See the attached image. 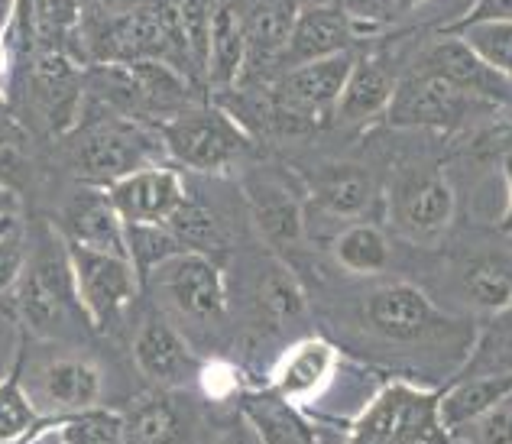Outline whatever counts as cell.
I'll list each match as a JSON object with an SVG mask.
<instances>
[{"mask_svg": "<svg viewBox=\"0 0 512 444\" xmlns=\"http://www.w3.org/2000/svg\"><path fill=\"white\" fill-rule=\"evenodd\" d=\"M13 305L23 325L36 331L39 338H72L78 328H91L78 305L69 250L59 231L43 227L26 257V269L20 282L13 286Z\"/></svg>", "mask_w": 512, "mask_h": 444, "instance_id": "obj_1", "label": "cell"}, {"mask_svg": "<svg viewBox=\"0 0 512 444\" xmlns=\"http://www.w3.org/2000/svg\"><path fill=\"white\" fill-rule=\"evenodd\" d=\"M91 78L94 82H85V94L91 91L117 117H150L163 124L172 114H179L182 107L195 104L185 75L159 59L104 62L94 69Z\"/></svg>", "mask_w": 512, "mask_h": 444, "instance_id": "obj_2", "label": "cell"}, {"mask_svg": "<svg viewBox=\"0 0 512 444\" xmlns=\"http://www.w3.org/2000/svg\"><path fill=\"white\" fill-rule=\"evenodd\" d=\"M156 156H166L159 133L153 137V130L117 114L98 120V124H88L82 130H72L69 153H65L75 176L85 185H98V188L114 185L117 179H124L143 166H156L159 163Z\"/></svg>", "mask_w": 512, "mask_h": 444, "instance_id": "obj_3", "label": "cell"}, {"mask_svg": "<svg viewBox=\"0 0 512 444\" xmlns=\"http://www.w3.org/2000/svg\"><path fill=\"white\" fill-rule=\"evenodd\" d=\"M166 156L198 172H224L250 150V133L211 104H188L159 124Z\"/></svg>", "mask_w": 512, "mask_h": 444, "instance_id": "obj_4", "label": "cell"}, {"mask_svg": "<svg viewBox=\"0 0 512 444\" xmlns=\"http://www.w3.org/2000/svg\"><path fill=\"white\" fill-rule=\"evenodd\" d=\"M438 396L412 386H386L350 428L347 444H444L438 425Z\"/></svg>", "mask_w": 512, "mask_h": 444, "instance_id": "obj_5", "label": "cell"}, {"mask_svg": "<svg viewBox=\"0 0 512 444\" xmlns=\"http://www.w3.org/2000/svg\"><path fill=\"white\" fill-rule=\"evenodd\" d=\"M65 250H69L75 295L88 318V325L94 331L114 328L120 315L130 308V302L137 299V289H140L137 269H133V263L127 257L75 247L69 240H65Z\"/></svg>", "mask_w": 512, "mask_h": 444, "instance_id": "obj_6", "label": "cell"}, {"mask_svg": "<svg viewBox=\"0 0 512 444\" xmlns=\"http://www.w3.org/2000/svg\"><path fill=\"white\" fill-rule=\"evenodd\" d=\"M477 98H470L457 85H451L441 72L431 69L428 62L415 65V69L396 82L393 101L386 107V117L393 127L409 130H454Z\"/></svg>", "mask_w": 512, "mask_h": 444, "instance_id": "obj_7", "label": "cell"}, {"mask_svg": "<svg viewBox=\"0 0 512 444\" xmlns=\"http://www.w3.org/2000/svg\"><path fill=\"white\" fill-rule=\"evenodd\" d=\"M23 386L39 412H52V419H59L98 406L104 367L82 351H65L39 360L33 370H23Z\"/></svg>", "mask_w": 512, "mask_h": 444, "instance_id": "obj_8", "label": "cell"}, {"mask_svg": "<svg viewBox=\"0 0 512 444\" xmlns=\"http://www.w3.org/2000/svg\"><path fill=\"white\" fill-rule=\"evenodd\" d=\"M146 279H153L156 292L163 295L172 312L188 321L211 325L227 308V289L218 263L205 253H175L159 263Z\"/></svg>", "mask_w": 512, "mask_h": 444, "instance_id": "obj_9", "label": "cell"}, {"mask_svg": "<svg viewBox=\"0 0 512 444\" xmlns=\"http://www.w3.org/2000/svg\"><path fill=\"white\" fill-rule=\"evenodd\" d=\"M354 62V52H338V56L328 59L289 65L276 85V111L295 120V124H315L318 117L331 114L341 101Z\"/></svg>", "mask_w": 512, "mask_h": 444, "instance_id": "obj_10", "label": "cell"}, {"mask_svg": "<svg viewBox=\"0 0 512 444\" xmlns=\"http://www.w3.org/2000/svg\"><path fill=\"white\" fill-rule=\"evenodd\" d=\"M389 208L402 234L435 244L454 221V188L441 169H409L393 182Z\"/></svg>", "mask_w": 512, "mask_h": 444, "instance_id": "obj_11", "label": "cell"}, {"mask_svg": "<svg viewBox=\"0 0 512 444\" xmlns=\"http://www.w3.org/2000/svg\"><path fill=\"white\" fill-rule=\"evenodd\" d=\"M363 325L383 341L415 344L431 338L444 325V318L419 286H412V282H389V286H380L367 295V302H363Z\"/></svg>", "mask_w": 512, "mask_h": 444, "instance_id": "obj_12", "label": "cell"}, {"mask_svg": "<svg viewBox=\"0 0 512 444\" xmlns=\"http://www.w3.org/2000/svg\"><path fill=\"white\" fill-rule=\"evenodd\" d=\"M104 192L127 227L169 224L172 214L188 201L182 176L163 163L130 172V176L107 185Z\"/></svg>", "mask_w": 512, "mask_h": 444, "instance_id": "obj_13", "label": "cell"}, {"mask_svg": "<svg viewBox=\"0 0 512 444\" xmlns=\"http://www.w3.org/2000/svg\"><path fill=\"white\" fill-rule=\"evenodd\" d=\"M133 363L159 389H182L198 380L201 363L195 360L185 334L163 312H150L133 338Z\"/></svg>", "mask_w": 512, "mask_h": 444, "instance_id": "obj_14", "label": "cell"}, {"mask_svg": "<svg viewBox=\"0 0 512 444\" xmlns=\"http://www.w3.org/2000/svg\"><path fill=\"white\" fill-rule=\"evenodd\" d=\"M59 234L75 247L127 257V224L120 221L111 198L98 185H82L78 192H72V198L62 205Z\"/></svg>", "mask_w": 512, "mask_h": 444, "instance_id": "obj_15", "label": "cell"}, {"mask_svg": "<svg viewBox=\"0 0 512 444\" xmlns=\"http://www.w3.org/2000/svg\"><path fill=\"white\" fill-rule=\"evenodd\" d=\"M33 101L52 133H69L85 101V75L59 49H43L33 62Z\"/></svg>", "mask_w": 512, "mask_h": 444, "instance_id": "obj_16", "label": "cell"}, {"mask_svg": "<svg viewBox=\"0 0 512 444\" xmlns=\"http://www.w3.org/2000/svg\"><path fill=\"white\" fill-rule=\"evenodd\" d=\"M334 370H338V351L321 338H305L279 357L269 383H273V393L279 399L302 406L328 386Z\"/></svg>", "mask_w": 512, "mask_h": 444, "instance_id": "obj_17", "label": "cell"}, {"mask_svg": "<svg viewBox=\"0 0 512 444\" xmlns=\"http://www.w3.org/2000/svg\"><path fill=\"white\" fill-rule=\"evenodd\" d=\"M422 62H428L431 69L441 72L451 85H457L464 94H470V98H477L480 104H503L509 98L506 78L496 75L490 65L454 33L438 39V43L425 52Z\"/></svg>", "mask_w": 512, "mask_h": 444, "instance_id": "obj_18", "label": "cell"}, {"mask_svg": "<svg viewBox=\"0 0 512 444\" xmlns=\"http://www.w3.org/2000/svg\"><path fill=\"white\" fill-rule=\"evenodd\" d=\"M247 205L256 231L273 250H292L305 237L302 205L282 182L269 176H253L247 182Z\"/></svg>", "mask_w": 512, "mask_h": 444, "instance_id": "obj_19", "label": "cell"}, {"mask_svg": "<svg viewBox=\"0 0 512 444\" xmlns=\"http://www.w3.org/2000/svg\"><path fill=\"white\" fill-rule=\"evenodd\" d=\"M354 26L344 17L341 10L334 7H308L295 13L292 33L286 52H282V65H302L312 59H328L338 56V52H350L354 43Z\"/></svg>", "mask_w": 512, "mask_h": 444, "instance_id": "obj_20", "label": "cell"}, {"mask_svg": "<svg viewBox=\"0 0 512 444\" xmlns=\"http://www.w3.org/2000/svg\"><path fill=\"white\" fill-rule=\"evenodd\" d=\"M506 399H512V370L467 376V380L454 383L448 393L438 396L435 415H438L441 432L451 435L457 428L483 419V415L493 412L496 406H503Z\"/></svg>", "mask_w": 512, "mask_h": 444, "instance_id": "obj_21", "label": "cell"}, {"mask_svg": "<svg viewBox=\"0 0 512 444\" xmlns=\"http://www.w3.org/2000/svg\"><path fill=\"white\" fill-rule=\"evenodd\" d=\"M247 72V30L244 17L231 4H218L211 17L208 56H205V82L214 91L234 88Z\"/></svg>", "mask_w": 512, "mask_h": 444, "instance_id": "obj_22", "label": "cell"}, {"mask_svg": "<svg viewBox=\"0 0 512 444\" xmlns=\"http://www.w3.org/2000/svg\"><path fill=\"white\" fill-rule=\"evenodd\" d=\"M192 438V415L175 396L146 393L124 415L127 444H188Z\"/></svg>", "mask_w": 512, "mask_h": 444, "instance_id": "obj_23", "label": "cell"}, {"mask_svg": "<svg viewBox=\"0 0 512 444\" xmlns=\"http://www.w3.org/2000/svg\"><path fill=\"white\" fill-rule=\"evenodd\" d=\"M244 422L250 425L256 444H325L302 409L279 399L273 389L244 399Z\"/></svg>", "mask_w": 512, "mask_h": 444, "instance_id": "obj_24", "label": "cell"}, {"mask_svg": "<svg viewBox=\"0 0 512 444\" xmlns=\"http://www.w3.org/2000/svg\"><path fill=\"white\" fill-rule=\"evenodd\" d=\"M396 91V75L383 59H357L350 78L341 91V101L334 107L341 124H363L376 114H386Z\"/></svg>", "mask_w": 512, "mask_h": 444, "instance_id": "obj_25", "label": "cell"}, {"mask_svg": "<svg viewBox=\"0 0 512 444\" xmlns=\"http://www.w3.org/2000/svg\"><path fill=\"white\" fill-rule=\"evenodd\" d=\"M315 205L334 218H360L373 205V176L354 163L325 166L312 179Z\"/></svg>", "mask_w": 512, "mask_h": 444, "instance_id": "obj_26", "label": "cell"}, {"mask_svg": "<svg viewBox=\"0 0 512 444\" xmlns=\"http://www.w3.org/2000/svg\"><path fill=\"white\" fill-rule=\"evenodd\" d=\"M295 23L292 0H269L250 20H244L247 30V69H266L269 62H282L289 33Z\"/></svg>", "mask_w": 512, "mask_h": 444, "instance_id": "obj_27", "label": "cell"}, {"mask_svg": "<svg viewBox=\"0 0 512 444\" xmlns=\"http://www.w3.org/2000/svg\"><path fill=\"white\" fill-rule=\"evenodd\" d=\"M305 315V292L286 266H269L256 282V321L266 331L286 328L302 321Z\"/></svg>", "mask_w": 512, "mask_h": 444, "instance_id": "obj_28", "label": "cell"}, {"mask_svg": "<svg viewBox=\"0 0 512 444\" xmlns=\"http://www.w3.org/2000/svg\"><path fill=\"white\" fill-rule=\"evenodd\" d=\"M23 363L26 347L20 344L10 373L0 380V444H23L39 425V409L33 406V399L23 386Z\"/></svg>", "mask_w": 512, "mask_h": 444, "instance_id": "obj_29", "label": "cell"}, {"mask_svg": "<svg viewBox=\"0 0 512 444\" xmlns=\"http://www.w3.org/2000/svg\"><path fill=\"white\" fill-rule=\"evenodd\" d=\"M334 260H338L347 273L376 276L389 266V240L380 227L354 224L334 240Z\"/></svg>", "mask_w": 512, "mask_h": 444, "instance_id": "obj_30", "label": "cell"}, {"mask_svg": "<svg viewBox=\"0 0 512 444\" xmlns=\"http://www.w3.org/2000/svg\"><path fill=\"white\" fill-rule=\"evenodd\" d=\"M52 425L56 444H127L124 441V415L104 406L59 415Z\"/></svg>", "mask_w": 512, "mask_h": 444, "instance_id": "obj_31", "label": "cell"}, {"mask_svg": "<svg viewBox=\"0 0 512 444\" xmlns=\"http://www.w3.org/2000/svg\"><path fill=\"white\" fill-rule=\"evenodd\" d=\"M464 295L480 312L503 315L512 308V273L496 260H474L464 269Z\"/></svg>", "mask_w": 512, "mask_h": 444, "instance_id": "obj_32", "label": "cell"}, {"mask_svg": "<svg viewBox=\"0 0 512 444\" xmlns=\"http://www.w3.org/2000/svg\"><path fill=\"white\" fill-rule=\"evenodd\" d=\"M169 234L175 237V244H179L185 253H208L211 250H221L224 247V231L218 218L208 211V208H198L192 201H185L169 218Z\"/></svg>", "mask_w": 512, "mask_h": 444, "instance_id": "obj_33", "label": "cell"}, {"mask_svg": "<svg viewBox=\"0 0 512 444\" xmlns=\"http://www.w3.org/2000/svg\"><path fill=\"white\" fill-rule=\"evenodd\" d=\"M451 33L461 36L496 75L512 82V23H470L454 26Z\"/></svg>", "mask_w": 512, "mask_h": 444, "instance_id": "obj_34", "label": "cell"}, {"mask_svg": "<svg viewBox=\"0 0 512 444\" xmlns=\"http://www.w3.org/2000/svg\"><path fill=\"white\" fill-rule=\"evenodd\" d=\"M221 0H175V17H179V33L192 62L195 75H205V56H208V33L211 17Z\"/></svg>", "mask_w": 512, "mask_h": 444, "instance_id": "obj_35", "label": "cell"}, {"mask_svg": "<svg viewBox=\"0 0 512 444\" xmlns=\"http://www.w3.org/2000/svg\"><path fill=\"white\" fill-rule=\"evenodd\" d=\"M26 257H30V240H26V227L13 211L0 214V295L13 292L20 282Z\"/></svg>", "mask_w": 512, "mask_h": 444, "instance_id": "obj_36", "label": "cell"}, {"mask_svg": "<svg viewBox=\"0 0 512 444\" xmlns=\"http://www.w3.org/2000/svg\"><path fill=\"white\" fill-rule=\"evenodd\" d=\"M30 17L43 46L56 49L69 36V30H75L78 0H30Z\"/></svg>", "mask_w": 512, "mask_h": 444, "instance_id": "obj_37", "label": "cell"}, {"mask_svg": "<svg viewBox=\"0 0 512 444\" xmlns=\"http://www.w3.org/2000/svg\"><path fill=\"white\" fill-rule=\"evenodd\" d=\"M467 153L490 163V159H506L512 156V120L506 117H490L467 137Z\"/></svg>", "mask_w": 512, "mask_h": 444, "instance_id": "obj_38", "label": "cell"}, {"mask_svg": "<svg viewBox=\"0 0 512 444\" xmlns=\"http://www.w3.org/2000/svg\"><path fill=\"white\" fill-rule=\"evenodd\" d=\"M451 435H467V444H512V399Z\"/></svg>", "mask_w": 512, "mask_h": 444, "instance_id": "obj_39", "label": "cell"}, {"mask_svg": "<svg viewBox=\"0 0 512 444\" xmlns=\"http://www.w3.org/2000/svg\"><path fill=\"white\" fill-rule=\"evenodd\" d=\"M470 23H512V0H477L474 10L457 26H470Z\"/></svg>", "mask_w": 512, "mask_h": 444, "instance_id": "obj_40", "label": "cell"}, {"mask_svg": "<svg viewBox=\"0 0 512 444\" xmlns=\"http://www.w3.org/2000/svg\"><path fill=\"white\" fill-rule=\"evenodd\" d=\"M214 444H256V438H253L250 425L244 419H234L218 438H214Z\"/></svg>", "mask_w": 512, "mask_h": 444, "instance_id": "obj_41", "label": "cell"}, {"mask_svg": "<svg viewBox=\"0 0 512 444\" xmlns=\"http://www.w3.org/2000/svg\"><path fill=\"white\" fill-rule=\"evenodd\" d=\"M503 163H506V182H509V205H506V218L500 224V231L503 234H512V156H506Z\"/></svg>", "mask_w": 512, "mask_h": 444, "instance_id": "obj_42", "label": "cell"}, {"mask_svg": "<svg viewBox=\"0 0 512 444\" xmlns=\"http://www.w3.org/2000/svg\"><path fill=\"white\" fill-rule=\"evenodd\" d=\"M496 318H503V325H500V347H503V351L512 357V308H506V312L503 315H496Z\"/></svg>", "mask_w": 512, "mask_h": 444, "instance_id": "obj_43", "label": "cell"}, {"mask_svg": "<svg viewBox=\"0 0 512 444\" xmlns=\"http://www.w3.org/2000/svg\"><path fill=\"white\" fill-rule=\"evenodd\" d=\"M23 444H56V435H52V425L39 428V432H33V435L26 438Z\"/></svg>", "mask_w": 512, "mask_h": 444, "instance_id": "obj_44", "label": "cell"}, {"mask_svg": "<svg viewBox=\"0 0 512 444\" xmlns=\"http://www.w3.org/2000/svg\"><path fill=\"white\" fill-rule=\"evenodd\" d=\"M13 13H17V0H0V30L10 23Z\"/></svg>", "mask_w": 512, "mask_h": 444, "instance_id": "obj_45", "label": "cell"}, {"mask_svg": "<svg viewBox=\"0 0 512 444\" xmlns=\"http://www.w3.org/2000/svg\"><path fill=\"white\" fill-rule=\"evenodd\" d=\"M7 69H10V56H7V49H4V39H0V82L7 78Z\"/></svg>", "mask_w": 512, "mask_h": 444, "instance_id": "obj_46", "label": "cell"}, {"mask_svg": "<svg viewBox=\"0 0 512 444\" xmlns=\"http://www.w3.org/2000/svg\"><path fill=\"white\" fill-rule=\"evenodd\" d=\"M4 211H10V208H7V198H4V192H0V214H4Z\"/></svg>", "mask_w": 512, "mask_h": 444, "instance_id": "obj_47", "label": "cell"}]
</instances>
